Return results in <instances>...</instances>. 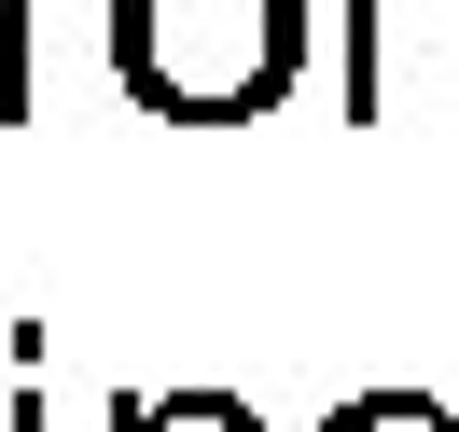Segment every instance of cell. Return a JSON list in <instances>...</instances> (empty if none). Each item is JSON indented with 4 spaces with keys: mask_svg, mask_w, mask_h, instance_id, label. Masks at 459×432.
I'll return each instance as SVG.
<instances>
[{
    "mask_svg": "<svg viewBox=\"0 0 459 432\" xmlns=\"http://www.w3.org/2000/svg\"><path fill=\"white\" fill-rule=\"evenodd\" d=\"M112 70L168 126H251L307 70V0H112Z\"/></svg>",
    "mask_w": 459,
    "mask_h": 432,
    "instance_id": "obj_1",
    "label": "cell"
},
{
    "mask_svg": "<svg viewBox=\"0 0 459 432\" xmlns=\"http://www.w3.org/2000/svg\"><path fill=\"white\" fill-rule=\"evenodd\" d=\"M348 112H459V0H348Z\"/></svg>",
    "mask_w": 459,
    "mask_h": 432,
    "instance_id": "obj_2",
    "label": "cell"
},
{
    "mask_svg": "<svg viewBox=\"0 0 459 432\" xmlns=\"http://www.w3.org/2000/svg\"><path fill=\"white\" fill-rule=\"evenodd\" d=\"M112 432H251V404H223V391H168V404H112Z\"/></svg>",
    "mask_w": 459,
    "mask_h": 432,
    "instance_id": "obj_3",
    "label": "cell"
},
{
    "mask_svg": "<svg viewBox=\"0 0 459 432\" xmlns=\"http://www.w3.org/2000/svg\"><path fill=\"white\" fill-rule=\"evenodd\" d=\"M320 432H459V404H431V391H362V404H334Z\"/></svg>",
    "mask_w": 459,
    "mask_h": 432,
    "instance_id": "obj_4",
    "label": "cell"
},
{
    "mask_svg": "<svg viewBox=\"0 0 459 432\" xmlns=\"http://www.w3.org/2000/svg\"><path fill=\"white\" fill-rule=\"evenodd\" d=\"M0 432H42V404H29V391H14V404H0Z\"/></svg>",
    "mask_w": 459,
    "mask_h": 432,
    "instance_id": "obj_5",
    "label": "cell"
}]
</instances>
